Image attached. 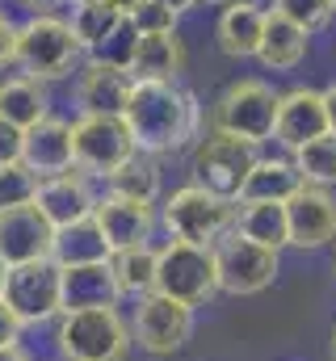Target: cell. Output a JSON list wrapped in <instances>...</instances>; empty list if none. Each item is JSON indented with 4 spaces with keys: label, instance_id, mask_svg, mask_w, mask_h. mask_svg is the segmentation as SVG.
Listing matches in <instances>:
<instances>
[{
    "label": "cell",
    "instance_id": "cell-1",
    "mask_svg": "<svg viewBox=\"0 0 336 361\" xmlns=\"http://www.w3.org/2000/svg\"><path fill=\"white\" fill-rule=\"evenodd\" d=\"M122 122L135 135V147L148 156L176 152L193 139H202V105L198 97L164 80H135L131 101L122 109Z\"/></svg>",
    "mask_w": 336,
    "mask_h": 361
},
{
    "label": "cell",
    "instance_id": "cell-2",
    "mask_svg": "<svg viewBox=\"0 0 336 361\" xmlns=\"http://www.w3.org/2000/svg\"><path fill=\"white\" fill-rule=\"evenodd\" d=\"M84 47L72 30V21L55 17V13H38L30 17L25 25H17V68L21 76H34V80H64L72 76V68L80 63Z\"/></svg>",
    "mask_w": 336,
    "mask_h": 361
},
{
    "label": "cell",
    "instance_id": "cell-3",
    "mask_svg": "<svg viewBox=\"0 0 336 361\" xmlns=\"http://www.w3.org/2000/svg\"><path fill=\"white\" fill-rule=\"evenodd\" d=\"M236 214H240V202H227L202 185H181L160 206V223H164L168 240H185V244H202V248H215L227 231H236Z\"/></svg>",
    "mask_w": 336,
    "mask_h": 361
},
{
    "label": "cell",
    "instance_id": "cell-4",
    "mask_svg": "<svg viewBox=\"0 0 336 361\" xmlns=\"http://www.w3.org/2000/svg\"><path fill=\"white\" fill-rule=\"evenodd\" d=\"M59 353L64 361H126L135 332L114 307H88L59 315Z\"/></svg>",
    "mask_w": 336,
    "mask_h": 361
},
{
    "label": "cell",
    "instance_id": "cell-5",
    "mask_svg": "<svg viewBox=\"0 0 336 361\" xmlns=\"http://www.w3.org/2000/svg\"><path fill=\"white\" fill-rule=\"evenodd\" d=\"M277 105L282 92H273L265 80H236L219 92L215 109H210V126L215 135H232L244 143H265L277 130Z\"/></svg>",
    "mask_w": 336,
    "mask_h": 361
},
{
    "label": "cell",
    "instance_id": "cell-6",
    "mask_svg": "<svg viewBox=\"0 0 336 361\" xmlns=\"http://www.w3.org/2000/svg\"><path fill=\"white\" fill-rule=\"evenodd\" d=\"M156 294L176 298L185 307H206L219 294V269H215V248L202 244H185V240H168L160 248V265H156Z\"/></svg>",
    "mask_w": 336,
    "mask_h": 361
},
{
    "label": "cell",
    "instance_id": "cell-7",
    "mask_svg": "<svg viewBox=\"0 0 336 361\" xmlns=\"http://www.w3.org/2000/svg\"><path fill=\"white\" fill-rule=\"evenodd\" d=\"M72 143H76V169L84 177H101V180H109L139 152L131 126L114 114H80L72 122Z\"/></svg>",
    "mask_w": 336,
    "mask_h": 361
},
{
    "label": "cell",
    "instance_id": "cell-8",
    "mask_svg": "<svg viewBox=\"0 0 336 361\" xmlns=\"http://www.w3.org/2000/svg\"><path fill=\"white\" fill-rule=\"evenodd\" d=\"M215 269H219V294H236V298H248L273 286V277L282 269L277 252L256 244L240 231H227L219 244H215Z\"/></svg>",
    "mask_w": 336,
    "mask_h": 361
},
{
    "label": "cell",
    "instance_id": "cell-9",
    "mask_svg": "<svg viewBox=\"0 0 336 361\" xmlns=\"http://www.w3.org/2000/svg\"><path fill=\"white\" fill-rule=\"evenodd\" d=\"M256 160L260 156H256L252 143L232 139V135H210L193 152V185H202V189H210V193H219L227 202H240Z\"/></svg>",
    "mask_w": 336,
    "mask_h": 361
},
{
    "label": "cell",
    "instance_id": "cell-10",
    "mask_svg": "<svg viewBox=\"0 0 336 361\" xmlns=\"http://www.w3.org/2000/svg\"><path fill=\"white\" fill-rule=\"evenodd\" d=\"M131 332H135V345L148 357H172L193 336V307L176 302V298H164V294H148L135 307Z\"/></svg>",
    "mask_w": 336,
    "mask_h": 361
},
{
    "label": "cell",
    "instance_id": "cell-11",
    "mask_svg": "<svg viewBox=\"0 0 336 361\" xmlns=\"http://www.w3.org/2000/svg\"><path fill=\"white\" fill-rule=\"evenodd\" d=\"M4 302L17 311L21 324H47V319L64 315V269L55 261L17 265L8 273Z\"/></svg>",
    "mask_w": 336,
    "mask_h": 361
},
{
    "label": "cell",
    "instance_id": "cell-12",
    "mask_svg": "<svg viewBox=\"0 0 336 361\" xmlns=\"http://www.w3.org/2000/svg\"><path fill=\"white\" fill-rule=\"evenodd\" d=\"M51 248H55V227L47 223V214L38 206L0 210V257L13 269L34 265V261H51Z\"/></svg>",
    "mask_w": 336,
    "mask_h": 361
},
{
    "label": "cell",
    "instance_id": "cell-13",
    "mask_svg": "<svg viewBox=\"0 0 336 361\" xmlns=\"http://www.w3.org/2000/svg\"><path fill=\"white\" fill-rule=\"evenodd\" d=\"M286 214H290V248L316 252V248H328L336 240V197H332V189L303 185V189L286 202Z\"/></svg>",
    "mask_w": 336,
    "mask_h": 361
},
{
    "label": "cell",
    "instance_id": "cell-14",
    "mask_svg": "<svg viewBox=\"0 0 336 361\" xmlns=\"http://www.w3.org/2000/svg\"><path fill=\"white\" fill-rule=\"evenodd\" d=\"M92 219L101 223V231H105V240H109L114 252L118 248H139L156 231V206L152 202L122 197V193H109V189H105V197H97Z\"/></svg>",
    "mask_w": 336,
    "mask_h": 361
},
{
    "label": "cell",
    "instance_id": "cell-15",
    "mask_svg": "<svg viewBox=\"0 0 336 361\" xmlns=\"http://www.w3.org/2000/svg\"><path fill=\"white\" fill-rule=\"evenodd\" d=\"M324 135H328L324 92H316V89L282 92V105H277V130H273V139L294 156L299 147H307L311 139H324Z\"/></svg>",
    "mask_w": 336,
    "mask_h": 361
},
{
    "label": "cell",
    "instance_id": "cell-16",
    "mask_svg": "<svg viewBox=\"0 0 336 361\" xmlns=\"http://www.w3.org/2000/svg\"><path fill=\"white\" fill-rule=\"evenodd\" d=\"M21 164L38 180L59 177L76 169V143H72V122L64 118H47L34 130H25V147H21Z\"/></svg>",
    "mask_w": 336,
    "mask_h": 361
},
{
    "label": "cell",
    "instance_id": "cell-17",
    "mask_svg": "<svg viewBox=\"0 0 336 361\" xmlns=\"http://www.w3.org/2000/svg\"><path fill=\"white\" fill-rule=\"evenodd\" d=\"M34 206H38V210L47 214V223L59 231V227H72V223L92 219L97 193H92V185H88V177H84L80 169H72V173H59V177L42 180Z\"/></svg>",
    "mask_w": 336,
    "mask_h": 361
},
{
    "label": "cell",
    "instance_id": "cell-18",
    "mask_svg": "<svg viewBox=\"0 0 336 361\" xmlns=\"http://www.w3.org/2000/svg\"><path fill=\"white\" fill-rule=\"evenodd\" d=\"M131 89H135L131 72L88 59L80 72V85H76V101H80L84 114H114V118H122V109L131 101Z\"/></svg>",
    "mask_w": 336,
    "mask_h": 361
},
{
    "label": "cell",
    "instance_id": "cell-19",
    "mask_svg": "<svg viewBox=\"0 0 336 361\" xmlns=\"http://www.w3.org/2000/svg\"><path fill=\"white\" fill-rule=\"evenodd\" d=\"M265 8L256 4V0H236V4H227L223 8V17H219V51L227 55V59H252L256 51H260V38H265Z\"/></svg>",
    "mask_w": 336,
    "mask_h": 361
},
{
    "label": "cell",
    "instance_id": "cell-20",
    "mask_svg": "<svg viewBox=\"0 0 336 361\" xmlns=\"http://www.w3.org/2000/svg\"><path fill=\"white\" fill-rule=\"evenodd\" d=\"M181 72H185V42H181L176 30L139 34V51H135V63H131V76H135V80H164V85H176Z\"/></svg>",
    "mask_w": 336,
    "mask_h": 361
},
{
    "label": "cell",
    "instance_id": "cell-21",
    "mask_svg": "<svg viewBox=\"0 0 336 361\" xmlns=\"http://www.w3.org/2000/svg\"><path fill=\"white\" fill-rule=\"evenodd\" d=\"M114 257L105 231L97 219H84V223H72V227H59L55 231V248H51V261L59 269H76V265H105Z\"/></svg>",
    "mask_w": 336,
    "mask_h": 361
},
{
    "label": "cell",
    "instance_id": "cell-22",
    "mask_svg": "<svg viewBox=\"0 0 336 361\" xmlns=\"http://www.w3.org/2000/svg\"><path fill=\"white\" fill-rule=\"evenodd\" d=\"M307 30L303 25H294L290 17H282L277 8H269V17H265V38H260V51H256V59L269 68V72H290V68H299L303 59H307Z\"/></svg>",
    "mask_w": 336,
    "mask_h": 361
},
{
    "label": "cell",
    "instance_id": "cell-23",
    "mask_svg": "<svg viewBox=\"0 0 336 361\" xmlns=\"http://www.w3.org/2000/svg\"><path fill=\"white\" fill-rule=\"evenodd\" d=\"M122 298L109 261L105 265H76L64 269V315L68 311H88V307H114Z\"/></svg>",
    "mask_w": 336,
    "mask_h": 361
},
{
    "label": "cell",
    "instance_id": "cell-24",
    "mask_svg": "<svg viewBox=\"0 0 336 361\" xmlns=\"http://www.w3.org/2000/svg\"><path fill=\"white\" fill-rule=\"evenodd\" d=\"M0 118L13 122L17 130H34L38 122L51 118V97L47 85L34 76H8L0 80Z\"/></svg>",
    "mask_w": 336,
    "mask_h": 361
},
{
    "label": "cell",
    "instance_id": "cell-25",
    "mask_svg": "<svg viewBox=\"0 0 336 361\" xmlns=\"http://www.w3.org/2000/svg\"><path fill=\"white\" fill-rule=\"evenodd\" d=\"M236 231L256 240V244H265V248H273V252L290 248V214H286V202H240Z\"/></svg>",
    "mask_w": 336,
    "mask_h": 361
},
{
    "label": "cell",
    "instance_id": "cell-26",
    "mask_svg": "<svg viewBox=\"0 0 336 361\" xmlns=\"http://www.w3.org/2000/svg\"><path fill=\"white\" fill-rule=\"evenodd\" d=\"M156 265H160V248L152 244H139V248H118L109 257V269L122 294L131 298H148L156 294Z\"/></svg>",
    "mask_w": 336,
    "mask_h": 361
},
{
    "label": "cell",
    "instance_id": "cell-27",
    "mask_svg": "<svg viewBox=\"0 0 336 361\" xmlns=\"http://www.w3.org/2000/svg\"><path fill=\"white\" fill-rule=\"evenodd\" d=\"M299 189H303V177L294 160H256L240 202H290Z\"/></svg>",
    "mask_w": 336,
    "mask_h": 361
},
{
    "label": "cell",
    "instance_id": "cell-28",
    "mask_svg": "<svg viewBox=\"0 0 336 361\" xmlns=\"http://www.w3.org/2000/svg\"><path fill=\"white\" fill-rule=\"evenodd\" d=\"M109 193H122V197H139V202H156L160 193V156H148V152H135L114 177L105 180Z\"/></svg>",
    "mask_w": 336,
    "mask_h": 361
},
{
    "label": "cell",
    "instance_id": "cell-29",
    "mask_svg": "<svg viewBox=\"0 0 336 361\" xmlns=\"http://www.w3.org/2000/svg\"><path fill=\"white\" fill-rule=\"evenodd\" d=\"M294 169L303 185H320V189H332L336 185V135L328 130L324 139H311L307 147H299L294 156Z\"/></svg>",
    "mask_w": 336,
    "mask_h": 361
},
{
    "label": "cell",
    "instance_id": "cell-30",
    "mask_svg": "<svg viewBox=\"0 0 336 361\" xmlns=\"http://www.w3.org/2000/svg\"><path fill=\"white\" fill-rule=\"evenodd\" d=\"M126 17L114 8V4H76V13H72V30H76V38H80L84 55H92L118 25H122Z\"/></svg>",
    "mask_w": 336,
    "mask_h": 361
},
{
    "label": "cell",
    "instance_id": "cell-31",
    "mask_svg": "<svg viewBox=\"0 0 336 361\" xmlns=\"http://www.w3.org/2000/svg\"><path fill=\"white\" fill-rule=\"evenodd\" d=\"M135 51H139V25L126 17L88 59H97V63H109V68H122V72H131V63H135Z\"/></svg>",
    "mask_w": 336,
    "mask_h": 361
},
{
    "label": "cell",
    "instance_id": "cell-32",
    "mask_svg": "<svg viewBox=\"0 0 336 361\" xmlns=\"http://www.w3.org/2000/svg\"><path fill=\"white\" fill-rule=\"evenodd\" d=\"M38 185H42V180L34 177L25 164H4V169H0V210L34 206V197H38Z\"/></svg>",
    "mask_w": 336,
    "mask_h": 361
},
{
    "label": "cell",
    "instance_id": "cell-33",
    "mask_svg": "<svg viewBox=\"0 0 336 361\" xmlns=\"http://www.w3.org/2000/svg\"><path fill=\"white\" fill-rule=\"evenodd\" d=\"M273 8L282 17H290L294 25H303L307 34H316L320 25H328V17L336 13L332 0H273Z\"/></svg>",
    "mask_w": 336,
    "mask_h": 361
},
{
    "label": "cell",
    "instance_id": "cell-34",
    "mask_svg": "<svg viewBox=\"0 0 336 361\" xmlns=\"http://www.w3.org/2000/svg\"><path fill=\"white\" fill-rule=\"evenodd\" d=\"M131 21L139 25V34H164V30H176V13L164 8V4H156V0L139 4V13H135Z\"/></svg>",
    "mask_w": 336,
    "mask_h": 361
},
{
    "label": "cell",
    "instance_id": "cell-35",
    "mask_svg": "<svg viewBox=\"0 0 336 361\" xmlns=\"http://www.w3.org/2000/svg\"><path fill=\"white\" fill-rule=\"evenodd\" d=\"M21 147H25V130H17L13 122L0 118V169L4 164H21Z\"/></svg>",
    "mask_w": 336,
    "mask_h": 361
},
{
    "label": "cell",
    "instance_id": "cell-36",
    "mask_svg": "<svg viewBox=\"0 0 336 361\" xmlns=\"http://www.w3.org/2000/svg\"><path fill=\"white\" fill-rule=\"evenodd\" d=\"M17 336H21V319H17V311L0 298V349L17 345Z\"/></svg>",
    "mask_w": 336,
    "mask_h": 361
},
{
    "label": "cell",
    "instance_id": "cell-37",
    "mask_svg": "<svg viewBox=\"0 0 336 361\" xmlns=\"http://www.w3.org/2000/svg\"><path fill=\"white\" fill-rule=\"evenodd\" d=\"M17 59V25L0 13V68Z\"/></svg>",
    "mask_w": 336,
    "mask_h": 361
},
{
    "label": "cell",
    "instance_id": "cell-38",
    "mask_svg": "<svg viewBox=\"0 0 336 361\" xmlns=\"http://www.w3.org/2000/svg\"><path fill=\"white\" fill-rule=\"evenodd\" d=\"M324 109H328V130L336 135V80L324 89Z\"/></svg>",
    "mask_w": 336,
    "mask_h": 361
},
{
    "label": "cell",
    "instance_id": "cell-39",
    "mask_svg": "<svg viewBox=\"0 0 336 361\" xmlns=\"http://www.w3.org/2000/svg\"><path fill=\"white\" fill-rule=\"evenodd\" d=\"M21 4H25V8H34V17H38V13H55V8H59V4H68V0H21Z\"/></svg>",
    "mask_w": 336,
    "mask_h": 361
},
{
    "label": "cell",
    "instance_id": "cell-40",
    "mask_svg": "<svg viewBox=\"0 0 336 361\" xmlns=\"http://www.w3.org/2000/svg\"><path fill=\"white\" fill-rule=\"evenodd\" d=\"M105 4H114L122 17H135V13H139V4H148V0H105Z\"/></svg>",
    "mask_w": 336,
    "mask_h": 361
},
{
    "label": "cell",
    "instance_id": "cell-41",
    "mask_svg": "<svg viewBox=\"0 0 336 361\" xmlns=\"http://www.w3.org/2000/svg\"><path fill=\"white\" fill-rule=\"evenodd\" d=\"M0 361H30V357H25L21 345H8V349H0Z\"/></svg>",
    "mask_w": 336,
    "mask_h": 361
},
{
    "label": "cell",
    "instance_id": "cell-42",
    "mask_svg": "<svg viewBox=\"0 0 336 361\" xmlns=\"http://www.w3.org/2000/svg\"><path fill=\"white\" fill-rule=\"evenodd\" d=\"M156 4H164V8H172V13L181 17V13H185V8H193L198 0H156Z\"/></svg>",
    "mask_w": 336,
    "mask_h": 361
},
{
    "label": "cell",
    "instance_id": "cell-43",
    "mask_svg": "<svg viewBox=\"0 0 336 361\" xmlns=\"http://www.w3.org/2000/svg\"><path fill=\"white\" fill-rule=\"evenodd\" d=\"M8 273H13V265L0 257V298H4V290H8Z\"/></svg>",
    "mask_w": 336,
    "mask_h": 361
},
{
    "label": "cell",
    "instance_id": "cell-44",
    "mask_svg": "<svg viewBox=\"0 0 336 361\" xmlns=\"http://www.w3.org/2000/svg\"><path fill=\"white\" fill-rule=\"evenodd\" d=\"M198 4H223V8H227V4H236V0H198Z\"/></svg>",
    "mask_w": 336,
    "mask_h": 361
},
{
    "label": "cell",
    "instance_id": "cell-45",
    "mask_svg": "<svg viewBox=\"0 0 336 361\" xmlns=\"http://www.w3.org/2000/svg\"><path fill=\"white\" fill-rule=\"evenodd\" d=\"M76 4H105V0H76Z\"/></svg>",
    "mask_w": 336,
    "mask_h": 361
},
{
    "label": "cell",
    "instance_id": "cell-46",
    "mask_svg": "<svg viewBox=\"0 0 336 361\" xmlns=\"http://www.w3.org/2000/svg\"><path fill=\"white\" fill-rule=\"evenodd\" d=\"M332 361H336V328H332Z\"/></svg>",
    "mask_w": 336,
    "mask_h": 361
},
{
    "label": "cell",
    "instance_id": "cell-47",
    "mask_svg": "<svg viewBox=\"0 0 336 361\" xmlns=\"http://www.w3.org/2000/svg\"><path fill=\"white\" fill-rule=\"evenodd\" d=\"M332 277H336V257H332Z\"/></svg>",
    "mask_w": 336,
    "mask_h": 361
},
{
    "label": "cell",
    "instance_id": "cell-48",
    "mask_svg": "<svg viewBox=\"0 0 336 361\" xmlns=\"http://www.w3.org/2000/svg\"><path fill=\"white\" fill-rule=\"evenodd\" d=\"M332 4H336V0H332Z\"/></svg>",
    "mask_w": 336,
    "mask_h": 361
}]
</instances>
